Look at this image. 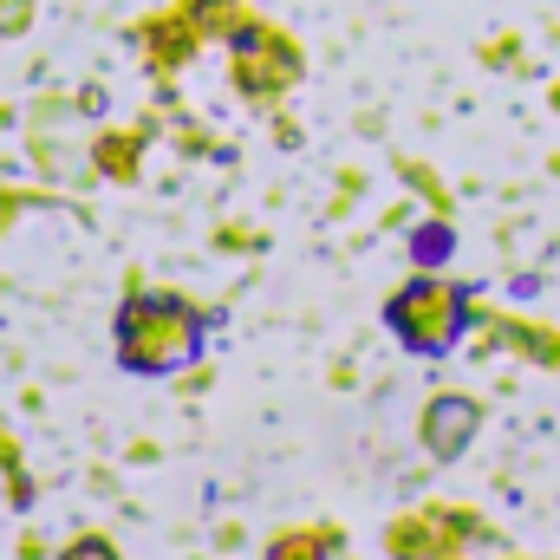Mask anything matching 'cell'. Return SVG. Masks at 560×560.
<instances>
[{
    "label": "cell",
    "mask_w": 560,
    "mask_h": 560,
    "mask_svg": "<svg viewBox=\"0 0 560 560\" xmlns=\"http://www.w3.org/2000/svg\"><path fill=\"white\" fill-rule=\"evenodd\" d=\"M118 365L138 372V378H170L183 365L202 359L209 332H202V313L176 293H131L118 306Z\"/></svg>",
    "instance_id": "1"
},
{
    "label": "cell",
    "mask_w": 560,
    "mask_h": 560,
    "mask_svg": "<svg viewBox=\"0 0 560 560\" xmlns=\"http://www.w3.org/2000/svg\"><path fill=\"white\" fill-rule=\"evenodd\" d=\"M463 313H469V300H463L456 280H411L405 293L385 300V326H392L398 346L418 352V359H443V352L463 339Z\"/></svg>",
    "instance_id": "2"
},
{
    "label": "cell",
    "mask_w": 560,
    "mask_h": 560,
    "mask_svg": "<svg viewBox=\"0 0 560 560\" xmlns=\"http://www.w3.org/2000/svg\"><path fill=\"white\" fill-rule=\"evenodd\" d=\"M476 423H482V411H476L469 398H436V405L423 411V450H430V456H463L469 436H476Z\"/></svg>",
    "instance_id": "3"
},
{
    "label": "cell",
    "mask_w": 560,
    "mask_h": 560,
    "mask_svg": "<svg viewBox=\"0 0 560 560\" xmlns=\"http://www.w3.org/2000/svg\"><path fill=\"white\" fill-rule=\"evenodd\" d=\"M59 560H118V555H112L105 541H79V548H66Z\"/></svg>",
    "instance_id": "4"
},
{
    "label": "cell",
    "mask_w": 560,
    "mask_h": 560,
    "mask_svg": "<svg viewBox=\"0 0 560 560\" xmlns=\"http://www.w3.org/2000/svg\"><path fill=\"white\" fill-rule=\"evenodd\" d=\"M418 255H423V261H436V255H450V235H443V229H436V235H418Z\"/></svg>",
    "instance_id": "5"
}]
</instances>
